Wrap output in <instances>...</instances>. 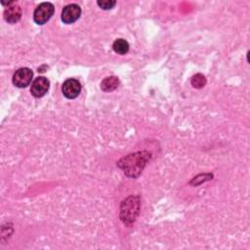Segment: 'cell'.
<instances>
[{
	"label": "cell",
	"mask_w": 250,
	"mask_h": 250,
	"mask_svg": "<svg viewBox=\"0 0 250 250\" xmlns=\"http://www.w3.org/2000/svg\"><path fill=\"white\" fill-rule=\"evenodd\" d=\"M190 83H191V85H192L194 88L199 89V88H202V87L205 86V84H206V78H205V76H204L203 74L197 73V74H195V75H193V76L191 77Z\"/></svg>",
	"instance_id": "8fae6325"
},
{
	"label": "cell",
	"mask_w": 250,
	"mask_h": 250,
	"mask_svg": "<svg viewBox=\"0 0 250 250\" xmlns=\"http://www.w3.org/2000/svg\"><path fill=\"white\" fill-rule=\"evenodd\" d=\"M113 51L119 55H125L129 51V43L122 38L116 39L112 45Z\"/></svg>",
	"instance_id": "30bf717a"
},
{
	"label": "cell",
	"mask_w": 250,
	"mask_h": 250,
	"mask_svg": "<svg viewBox=\"0 0 250 250\" xmlns=\"http://www.w3.org/2000/svg\"><path fill=\"white\" fill-rule=\"evenodd\" d=\"M139 211V199L138 197L130 196L125 199L121 206V219L124 223H132Z\"/></svg>",
	"instance_id": "7a4b0ae2"
},
{
	"label": "cell",
	"mask_w": 250,
	"mask_h": 250,
	"mask_svg": "<svg viewBox=\"0 0 250 250\" xmlns=\"http://www.w3.org/2000/svg\"><path fill=\"white\" fill-rule=\"evenodd\" d=\"M97 4L104 10H109L111 8H113V6L116 4V2L114 0H100L97 2Z\"/></svg>",
	"instance_id": "7c38bea8"
},
{
	"label": "cell",
	"mask_w": 250,
	"mask_h": 250,
	"mask_svg": "<svg viewBox=\"0 0 250 250\" xmlns=\"http://www.w3.org/2000/svg\"><path fill=\"white\" fill-rule=\"evenodd\" d=\"M62 94L67 99H75L81 92V84L78 80L69 78L66 79L62 86Z\"/></svg>",
	"instance_id": "5b68a950"
},
{
	"label": "cell",
	"mask_w": 250,
	"mask_h": 250,
	"mask_svg": "<svg viewBox=\"0 0 250 250\" xmlns=\"http://www.w3.org/2000/svg\"><path fill=\"white\" fill-rule=\"evenodd\" d=\"M149 155L146 151L129 154L119 160L118 166L123 169L127 176L135 178L141 174L146 161L149 159Z\"/></svg>",
	"instance_id": "6da1fadb"
},
{
	"label": "cell",
	"mask_w": 250,
	"mask_h": 250,
	"mask_svg": "<svg viewBox=\"0 0 250 250\" xmlns=\"http://www.w3.org/2000/svg\"><path fill=\"white\" fill-rule=\"evenodd\" d=\"M81 15V8L77 4L66 5L62 11V21L64 23H72L76 21Z\"/></svg>",
	"instance_id": "52a82bcc"
},
{
	"label": "cell",
	"mask_w": 250,
	"mask_h": 250,
	"mask_svg": "<svg viewBox=\"0 0 250 250\" xmlns=\"http://www.w3.org/2000/svg\"><path fill=\"white\" fill-rule=\"evenodd\" d=\"M33 72L28 67H21L13 75V84L19 88H25L31 83Z\"/></svg>",
	"instance_id": "277c9868"
},
{
	"label": "cell",
	"mask_w": 250,
	"mask_h": 250,
	"mask_svg": "<svg viewBox=\"0 0 250 250\" xmlns=\"http://www.w3.org/2000/svg\"><path fill=\"white\" fill-rule=\"evenodd\" d=\"M21 18V9L15 2L8 6L4 11V19L10 23H16Z\"/></svg>",
	"instance_id": "ba28073f"
},
{
	"label": "cell",
	"mask_w": 250,
	"mask_h": 250,
	"mask_svg": "<svg viewBox=\"0 0 250 250\" xmlns=\"http://www.w3.org/2000/svg\"><path fill=\"white\" fill-rule=\"evenodd\" d=\"M54 12H55V8L52 3L43 2L40 5H38L37 8L35 9L33 13V20L37 24L42 25L52 18Z\"/></svg>",
	"instance_id": "3957f363"
},
{
	"label": "cell",
	"mask_w": 250,
	"mask_h": 250,
	"mask_svg": "<svg viewBox=\"0 0 250 250\" xmlns=\"http://www.w3.org/2000/svg\"><path fill=\"white\" fill-rule=\"evenodd\" d=\"M49 87H50L49 80L44 76H38L31 83L30 92L33 97L41 98L48 92Z\"/></svg>",
	"instance_id": "8992f818"
},
{
	"label": "cell",
	"mask_w": 250,
	"mask_h": 250,
	"mask_svg": "<svg viewBox=\"0 0 250 250\" xmlns=\"http://www.w3.org/2000/svg\"><path fill=\"white\" fill-rule=\"evenodd\" d=\"M118 84H119V80L116 76H109V77H105L101 82V88L104 92H111L117 88Z\"/></svg>",
	"instance_id": "9c48e42d"
}]
</instances>
